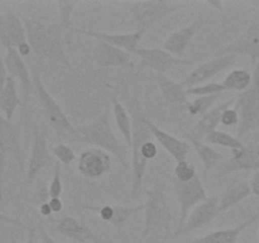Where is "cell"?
<instances>
[{
	"mask_svg": "<svg viewBox=\"0 0 259 243\" xmlns=\"http://www.w3.org/2000/svg\"><path fill=\"white\" fill-rule=\"evenodd\" d=\"M147 126H148L149 131L152 132L153 138L166 149L167 153H168L175 161L181 162L187 158L189 153L191 152V144H190L189 142L182 141V139L175 137L174 134L163 131V129L159 128L157 124H154L149 118H147Z\"/></svg>",
	"mask_w": 259,
	"mask_h": 243,
	"instance_id": "obj_22",
	"label": "cell"
},
{
	"mask_svg": "<svg viewBox=\"0 0 259 243\" xmlns=\"http://www.w3.org/2000/svg\"><path fill=\"white\" fill-rule=\"evenodd\" d=\"M174 191L180 207L179 222H177L176 230H175V237H179L181 235L190 213L194 210L195 207L206 201L209 196H207L206 190H205L199 175L189 182H180L174 179Z\"/></svg>",
	"mask_w": 259,
	"mask_h": 243,
	"instance_id": "obj_9",
	"label": "cell"
},
{
	"mask_svg": "<svg viewBox=\"0 0 259 243\" xmlns=\"http://www.w3.org/2000/svg\"><path fill=\"white\" fill-rule=\"evenodd\" d=\"M39 214L43 215V217H50L51 214H53L52 210H51V208H50V204H48V201L39 204Z\"/></svg>",
	"mask_w": 259,
	"mask_h": 243,
	"instance_id": "obj_49",
	"label": "cell"
},
{
	"mask_svg": "<svg viewBox=\"0 0 259 243\" xmlns=\"http://www.w3.org/2000/svg\"><path fill=\"white\" fill-rule=\"evenodd\" d=\"M111 110H113L114 120H115L116 127L123 137L124 142L131 149L132 147V134H133V123H132V116L129 114L128 108L123 105L119 99L111 98Z\"/></svg>",
	"mask_w": 259,
	"mask_h": 243,
	"instance_id": "obj_30",
	"label": "cell"
},
{
	"mask_svg": "<svg viewBox=\"0 0 259 243\" xmlns=\"http://www.w3.org/2000/svg\"><path fill=\"white\" fill-rule=\"evenodd\" d=\"M111 165V154L96 147L83 149L77 157V171L88 179H100L110 171Z\"/></svg>",
	"mask_w": 259,
	"mask_h": 243,
	"instance_id": "obj_13",
	"label": "cell"
},
{
	"mask_svg": "<svg viewBox=\"0 0 259 243\" xmlns=\"http://www.w3.org/2000/svg\"><path fill=\"white\" fill-rule=\"evenodd\" d=\"M128 110L132 116L133 123V134H132V186H131V197L132 200H138L142 192V185H143L144 175H146L147 165L144 159L141 157V148L143 143L147 141L153 139L152 132L147 126L146 113L142 109L141 103L137 99H132L128 103Z\"/></svg>",
	"mask_w": 259,
	"mask_h": 243,
	"instance_id": "obj_2",
	"label": "cell"
},
{
	"mask_svg": "<svg viewBox=\"0 0 259 243\" xmlns=\"http://www.w3.org/2000/svg\"><path fill=\"white\" fill-rule=\"evenodd\" d=\"M197 176L196 167L189 161L177 162L175 167V180L180 182H189Z\"/></svg>",
	"mask_w": 259,
	"mask_h": 243,
	"instance_id": "obj_37",
	"label": "cell"
},
{
	"mask_svg": "<svg viewBox=\"0 0 259 243\" xmlns=\"http://www.w3.org/2000/svg\"><path fill=\"white\" fill-rule=\"evenodd\" d=\"M206 4L209 5V7L215 8L218 12H222V10H223V3L222 2H207Z\"/></svg>",
	"mask_w": 259,
	"mask_h": 243,
	"instance_id": "obj_50",
	"label": "cell"
},
{
	"mask_svg": "<svg viewBox=\"0 0 259 243\" xmlns=\"http://www.w3.org/2000/svg\"><path fill=\"white\" fill-rule=\"evenodd\" d=\"M94 61L99 67H133L128 52L103 40H95Z\"/></svg>",
	"mask_w": 259,
	"mask_h": 243,
	"instance_id": "obj_23",
	"label": "cell"
},
{
	"mask_svg": "<svg viewBox=\"0 0 259 243\" xmlns=\"http://www.w3.org/2000/svg\"><path fill=\"white\" fill-rule=\"evenodd\" d=\"M55 5L57 7L58 13H60V24L66 32L70 33L72 27H71V18H72L73 10L77 7V2H56Z\"/></svg>",
	"mask_w": 259,
	"mask_h": 243,
	"instance_id": "obj_36",
	"label": "cell"
},
{
	"mask_svg": "<svg viewBox=\"0 0 259 243\" xmlns=\"http://www.w3.org/2000/svg\"><path fill=\"white\" fill-rule=\"evenodd\" d=\"M143 212L144 228L142 239H146L156 230L168 229L172 220V209L167 197L164 182L156 185L153 189L147 190Z\"/></svg>",
	"mask_w": 259,
	"mask_h": 243,
	"instance_id": "obj_6",
	"label": "cell"
},
{
	"mask_svg": "<svg viewBox=\"0 0 259 243\" xmlns=\"http://www.w3.org/2000/svg\"><path fill=\"white\" fill-rule=\"evenodd\" d=\"M7 78H8V70L7 67H5L4 57H3L2 53H0V90L4 88Z\"/></svg>",
	"mask_w": 259,
	"mask_h": 243,
	"instance_id": "obj_46",
	"label": "cell"
},
{
	"mask_svg": "<svg viewBox=\"0 0 259 243\" xmlns=\"http://www.w3.org/2000/svg\"><path fill=\"white\" fill-rule=\"evenodd\" d=\"M247 4L249 5V7H252V8H254V9L259 10V0H252V2H248Z\"/></svg>",
	"mask_w": 259,
	"mask_h": 243,
	"instance_id": "obj_51",
	"label": "cell"
},
{
	"mask_svg": "<svg viewBox=\"0 0 259 243\" xmlns=\"http://www.w3.org/2000/svg\"><path fill=\"white\" fill-rule=\"evenodd\" d=\"M71 32L75 34L86 35V37H91L95 40H103V42L113 45L115 47L121 48L125 52L132 53V55H137V51L139 48V43L143 39L144 34L147 30H134L131 33H118V34H110V33L99 32V30H90L83 29V28H72Z\"/></svg>",
	"mask_w": 259,
	"mask_h": 243,
	"instance_id": "obj_16",
	"label": "cell"
},
{
	"mask_svg": "<svg viewBox=\"0 0 259 243\" xmlns=\"http://www.w3.org/2000/svg\"><path fill=\"white\" fill-rule=\"evenodd\" d=\"M80 141L88 146L96 147L106 151L111 156L115 157L125 169H129L128 161L125 157V147L116 137L110 122L109 110H103L95 119L77 127Z\"/></svg>",
	"mask_w": 259,
	"mask_h": 243,
	"instance_id": "obj_3",
	"label": "cell"
},
{
	"mask_svg": "<svg viewBox=\"0 0 259 243\" xmlns=\"http://www.w3.org/2000/svg\"><path fill=\"white\" fill-rule=\"evenodd\" d=\"M258 242H259V233H258Z\"/></svg>",
	"mask_w": 259,
	"mask_h": 243,
	"instance_id": "obj_52",
	"label": "cell"
},
{
	"mask_svg": "<svg viewBox=\"0 0 259 243\" xmlns=\"http://www.w3.org/2000/svg\"><path fill=\"white\" fill-rule=\"evenodd\" d=\"M39 238H40V243H60L58 240H56L55 238L51 237V235L47 233V230L43 229V228H39Z\"/></svg>",
	"mask_w": 259,
	"mask_h": 243,
	"instance_id": "obj_47",
	"label": "cell"
},
{
	"mask_svg": "<svg viewBox=\"0 0 259 243\" xmlns=\"http://www.w3.org/2000/svg\"><path fill=\"white\" fill-rule=\"evenodd\" d=\"M240 123V116L239 113L235 108H228L224 110L222 115V124L225 127H234L239 126Z\"/></svg>",
	"mask_w": 259,
	"mask_h": 243,
	"instance_id": "obj_41",
	"label": "cell"
},
{
	"mask_svg": "<svg viewBox=\"0 0 259 243\" xmlns=\"http://www.w3.org/2000/svg\"><path fill=\"white\" fill-rule=\"evenodd\" d=\"M253 81V73H250L244 68H234L225 76L223 85L225 86L227 91H238L243 93L250 86Z\"/></svg>",
	"mask_w": 259,
	"mask_h": 243,
	"instance_id": "obj_32",
	"label": "cell"
},
{
	"mask_svg": "<svg viewBox=\"0 0 259 243\" xmlns=\"http://www.w3.org/2000/svg\"><path fill=\"white\" fill-rule=\"evenodd\" d=\"M48 204H50L51 210L52 213H61L63 209V202L61 200V197H50L48 200Z\"/></svg>",
	"mask_w": 259,
	"mask_h": 243,
	"instance_id": "obj_45",
	"label": "cell"
},
{
	"mask_svg": "<svg viewBox=\"0 0 259 243\" xmlns=\"http://www.w3.org/2000/svg\"><path fill=\"white\" fill-rule=\"evenodd\" d=\"M222 94H217V95H209V96H197L194 100L189 101L186 104V109L189 111L190 115H200L202 116L205 113L214 108L217 105L218 100L220 99Z\"/></svg>",
	"mask_w": 259,
	"mask_h": 243,
	"instance_id": "obj_34",
	"label": "cell"
},
{
	"mask_svg": "<svg viewBox=\"0 0 259 243\" xmlns=\"http://www.w3.org/2000/svg\"><path fill=\"white\" fill-rule=\"evenodd\" d=\"M28 238L24 243H34V238H35V233H37V228L35 227H29L28 228ZM10 243H18L17 240L10 238Z\"/></svg>",
	"mask_w": 259,
	"mask_h": 243,
	"instance_id": "obj_48",
	"label": "cell"
},
{
	"mask_svg": "<svg viewBox=\"0 0 259 243\" xmlns=\"http://www.w3.org/2000/svg\"><path fill=\"white\" fill-rule=\"evenodd\" d=\"M227 89L223 85V83H217V81H209L206 84H202L200 86H195V88L186 89L187 96H209V95H217V94L225 93Z\"/></svg>",
	"mask_w": 259,
	"mask_h": 243,
	"instance_id": "obj_35",
	"label": "cell"
},
{
	"mask_svg": "<svg viewBox=\"0 0 259 243\" xmlns=\"http://www.w3.org/2000/svg\"><path fill=\"white\" fill-rule=\"evenodd\" d=\"M258 243H259V242H258Z\"/></svg>",
	"mask_w": 259,
	"mask_h": 243,
	"instance_id": "obj_53",
	"label": "cell"
},
{
	"mask_svg": "<svg viewBox=\"0 0 259 243\" xmlns=\"http://www.w3.org/2000/svg\"><path fill=\"white\" fill-rule=\"evenodd\" d=\"M187 137V142L192 146V148L195 149V152L197 153L199 158L201 159L202 166H204V171L205 174H207L209 171H211L219 161L223 159V154L220 152H218L217 149L212 148L210 144L205 143V142L199 141V139L194 138L190 134H186Z\"/></svg>",
	"mask_w": 259,
	"mask_h": 243,
	"instance_id": "obj_31",
	"label": "cell"
},
{
	"mask_svg": "<svg viewBox=\"0 0 259 243\" xmlns=\"http://www.w3.org/2000/svg\"><path fill=\"white\" fill-rule=\"evenodd\" d=\"M32 77L33 84H34V93L37 94L38 104H39L43 115H45L48 124L55 129L58 136L66 137V138L80 139L77 128L71 123L70 118L61 108L58 101L51 95V93L47 90L42 78L35 70L32 71Z\"/></svg>",
	"mask_w": 259,
	"mask_h": 243,
	"instance_id": "obj_5",
	"label": "cell"
},
{
	"mask_svg": "<svg viewBox=\"0 0 259 243\" xmlns=\"http://www.w3.org/2000/svg\"><path fill=\"white\" fill-rule=\"evenodd\" d=\"M157 84H158L159 91L167 104L171 105H186L187 100L186 89L181 85V83L172 80L164 73H154Z\"/></svg>",
	"mask_w": 259,
	"mask_h": 243,
	"instance_id": "obj_28",
	"label": "cell"
},
{
	"mask_svg": "<svg viewBox=\"0 0 259 243\" xmlns=\"http://www.w3.org/2000/svg\"><path fill=\"white\" fill-rule=\"evenodd\" d=\"M239 171H259V148L244 146L233 149L229 158L220 166L218 177H224Z\"/></svg>",
	"mask_w": 259,
	"mask_h": 243,
	"instance_id": "obj_17",
	"label": "cell"
},
{
	"mask_svg": "<svg viewBox=\"0 0 259 243\" xmlns=\"http://www.w3.org/2000/svg\"><path fill=\"white\" fill-rule=\"evenodd\" d=\"M205 143L207 144H214V146L224 147V148L229 149H239L244 147L243 142L240 141L237 137L232 136V134L227 133L224 131H212L205 137Z\"/></svg>",
	"mask_w": 259,
	"mask_h": 243,
	"instance_id": "obj_33",
	"label": "cell"
},
{
	"mask_svg": "<svg viewBox=\"0 0 259 243\" xmlns=\"http://www.w3.org/2000/svg\"><path fill=\"white\" fill-rule=\"evenodd\" d=\"M8 156L14 158L19 169L24 171L19 127L13 120L5 119L0 111V205L4 201V172Z\"/></svg>",
	"mask_w": 259,
	"mask_h": 243,
	"instance_id": "obj_8",
	"label": "cell"
},
{
	"mask_svg": "<svg viewBox=\"0 0 259 243\" xmlns=\"http://www.w3.org/2000/svg\"><path fill=\"white\" fill-rule=\"evenodd\" d=\"M259 219V210L255 212L254 214L250 215L242 223H239L235 227L224 228V229H217L212 232L207 233V234L201 235V237L194 238V239L189 240V243H238V239L242 235L247 228L254 224Z\"/></svg>",
	"mask_w": 259,
	"mask_h": 243,
	"instance_id": "obj_24",
	"label": "cell"
},
{
	"mask_svg": "<svg viewBox=\"0 0 259 243\" xmlns=\"http://www.w3.org/2000/svg\"><path fill=\"white\" fill-rule=\"evenodd\" d=\"M157 154H158V147H157V144L154 143L153 139L147 141L146 143H143V146H142L141 148L142 159H144L146 162L152 161V159L156 158Z\"/></svg>",
	"mask_w": 259,
	"mask_h": 243,
	"instance_id": "obj_40",
	"label": "cell"
},
{
	"mask_svg": "<svg viewBox=\"0 0 259 243\" xmlns=\"http://www.w3.org/2000/svg\"><path fill=\"white\" fill-rule=\"evenodd\" d=\"M249 186H250V191H252V194L259 197V171L253 172L252 177H250Z\"/></svg>",
	"mask_w": 259,
	"mask_h": 243,
	"instance_id": "obj_44",
	"label": "cell"
},
{
	"mask_svg": "<svg viewBox=\"0 0 259 243\" xmlns=\"http://www.w3.org/2000/svg\"><path fill=\"white\" fill-rule=\"evenodd\" d=\"M250 195H252V191H250L249 182L245 181V180L233 181L220 194L218 212H219V214L228 212L232 208L237 207L239 202H242Z\"/></svg>",
	"mask_w": 259,
	"mask_h": 243,
	"instance_id": "obj_27",
	"label": "cell"
},
{
	"mask_svg": "<svg viewBox=\"0 0 259 243\" xmlns=\"http://www.w3.org/2000/svg\"><path fill=\"white\" fill-rule=\"evenodd\" d=\"M0 42H2V45L4 46L5 50L12 48L10 47L9 42H8L7 33H5V22H4V14H3V13H0Z\"/></svg>",
	"mask_w": 259,
	"mask_h": 243,
	"instance_id": "obj_43",
	"label": "cell"
},
{
	"mask_svg": "<svg viewBox=\"0 0 259 243\" xmlns=\"http://www.w3.org/2000/svg\"><path fill=\"white\" fill-rule=\"evenodd\" d=\"M190 2H166V0H142V2L119 3L129 13L131 22L136 30H148L157 23L171 17L186 7H191Z\"/></svg>",
	"mask_w": 259,
	"mask_h": 243,
	"instance_id": "obj_4",
	"label": "cell"
},
{
	"mask_svg": "<svg viewBox=\"0 0 259 243\" xmlns=\"http://www.w3.org/2000/svg\"><path fill=\"white\" fill-rule=\"evenodd\" d=\"M235 101H237V98H230L228 100L217 104L214 108L210 109L207 113H205L200 118V120L195 124L194 128L189 133L190 136L201 141L210 132L217 131L219 124H222V115L224 113V110H227L228 108H232L235 104Z\"/></svg>",
	"mask_w": 259,
	"mask_h": 243,
	"instance_id": "obj_25",
	"label": "cell"
},
{
	"mask_svg": "<svg viewBox=\"0 0 259 243\" xmlns=\"http://www.w3.org/2000/svg\"><path fill=\"white\" fill-rule=\"evenodd\" d=\"M199 27V20H195V22L190 23L186 27H182L181 29L175 30L163 40L162 48L168 53H171L172 56H175V57L182 58L189 45L194 39Z\"/></svg>",
	"mask_w": 259,
	"mask_h": 243,
	"instance_id": "obj_26",
	"label": "cell"
},
{
	"mask_svg": "<svg viewBox=\"0 0 259 243\" xmlns=\"http://www.w3.org/2000/svg\"><path fill=\"white\" fill-rule=\"evenodd\" d=\"M240 116L237 133L239 137L259 129V62L253 71V81L249 88L239 94L234 104Z\"/></svg>",
	"mask_w": 259,
	"mask_h": 243,
	"instance_id": "obj_7",
	"label": "cell"
},
{
	"mask_svg": "<svg viewBox=\"0 0 259 243\" xmlns=\"http://www.w3.org/2000/svg\"><path fill=\"white\" fill-rule=\"evenodd\" d=\"M137 56L141 58L139 68H142V70L149 68V70L156 71V73H164V75L169 68L175 67V66L192 65V61L175 57L171 53L164 51L163 48L139 47L137 51Z\"/></svg>",
	"mask_w": 259,
	"mask_h": 243,
	"instance_id": "obj_14",
	"label": "cell"
},
{
	"mask_svg": "<svg viewBox=\"0 0 259 243\" xmlns=\"http://www.w3.org/2000/svg\"><path fill=\"white\" fill-rule=\"evenodd\" d=\"M56 230L63 237L77 243H108L104 238L96 234L86 223L73 217H63L56 224Z\"/></svg>",
	"mask_w": 259,
	"mask_h": 243,
	"instance_id": "obj_18",
	"label": "cell"
},
{
	"mask_svg": "<svg viewBox=\"0 0 259 243\" xmlns=\"http://www.w3.org/2000/svg\"><path fill=\"white\" fill-rule=\"evenodd\" d=\"M20 105H22V101H20L19 94H18L15 78L8 75L4 88L0 90V111L5 116V119L13 120L15 110Z\"/></svg>",
	"mask_w": 259,
	"mask_h": 243,
	"instance_id": "obj_29",
	"label": "cell"
},
{
	"mask_svg": "<svg viewBox=\"0 0 259 243\" xmlns=\"http://www.w3.org/2000/svg\"><path fill=\"white\" fill-rule=\"evenodd\" d=\"M0 224H9V225H15V227L23 228V229L28 230V225L25 223H23L22 220L18 219V218L10 217V215L5 214V213L0 212Z\"/></svg>",
	"mask_w": 259,
	"mask_h": 243,
	"instance_id": "obj_42",
	"label": "cell"
},
{
	"mask_svg": "<svg viewBox=\"0 0 259 243\" xmlns=\"http://www.w3.org/2000/svg\"><path fill=\"white\" fill-rule=\"evenodd\" d=\"M51 153L62 165H71L77 159L75 151L66 143H57L51 148Z\"/></svg>",
	"mask_w": 259,
	"mask_h": 243,
	"instance_id": "obj_38",
	"label": "cell"
},
{
	"mask_svg": "<svg viewBox=\"0 0 259 243\" xmlns=\"http://www.w3.org/2000/svg\"><path fill=\"white\" fill-rule=\"evenodd\" d=\"M81 208L85 210H89V212L96 213L103 222L111 224L116 230H121L124 228V225L126 224V222L136 213L143 212L144 204L125 207V205L108 204V202H105V204L101 205L83 204Z\"/></svg>",
	"mask_w": 259,
	"mask_h": 243,
	"instance_id": "obj_15",
	"label": "cell"
},
{
	"mask_svg": "<svg viewBox=\"0 0 259 243\" xmlns=\"http://www.w3.org/2000/svg\"><path fill=\"white\" fill-rule=\"evenodd\" d=\"M52 164L53 159L51 156L50 147H48L47 133L43 129H39V127H34L32 149H30L29 161H28L27 172H25L27 181H34L39 176L40 172Z\"/></svg>",
	"mask_w": 259,
	"mask_h": 243,
	"instance_id": "obj_12",
	"label": "cell"
},
{
	"mask_svg": "<svg viewBox=\"0 0 259 243\" xmlns=\"http://www.w3.org/2000/svg\"><path fill=\"white\" fill-rule=\"evenodd\" d=\"M4 14L5 22V33H7L8 42L10 47L15 48L22 57H27L32 52L29 42L27 38V32H25L24 23H23L22 17L17 14L14 10L7 9Z\"/></svg>",
	"mask_w": 259,
	"mask_h": 243,
	"instance_id": "obj_19",
	"label": "cell"
},
{
	"mask_svg": "<svg viewBox=\"0 0 259 243\" xmlns=\"http://www.w3.org/2000/svg\"><path fill=\"white\" fill-rule=\"evenodd\" d=\"M32 52L39 60L56 62L73 70L67 55V34L60 23H48L34 18L22 17Z\"/></svg>",
	"mask_w": 259,
	"mask_h": 243,
	"instance_id": "obj_1",
	"label": "cell"
},
{
	"mask_svg": "<svg viewBox=\"0 0 259 243\" xmlns=\"http://www.w3.org/2000/svg\"><path fill=\"white\" fill-rule=\"evenodd\" d=\"M235 58H237V55H223L204 63H200L197 67L191 70V72L187 73L180 83L185 89L195 88V86L209 83V80H211L212 77L219 75L227 68L232 67L235 63Z\"/></svg>",
	"mask_w": 259,
	"mask_h": 243,
	"instance_id": "obj_11",
	"label": "cell"
},
{
	"mask_svg": "<svg viewBox=\"0 0 259 243\" xmlns=\"http://www.w3.org/2000/svg\"><path fill=\"white\" fill-rule=\"evenodd\" d=\"M217 56L223 55H244L250 58L253 63L259 62V19L248 25L244 32L238 35L229 45L223 46L215 51Z\"/></svg>",
	"mask_w": 259,
	"mask_h": 243,
	"instance_id": "obj_10",
	"label": "cell"
},
{
	"mask_svg": "<svg viewBox=\"0 0 259 243\" xmlns=\"http://www.w3.org/2000/svg\"><path fill=\"white\" fill-rule=\"evenodd\" d=\"M5 67L8 70V75L17 78L22 86L23 94H24V100L27 101L34 93V84H33L32 73L28 68L27 63L24 62L22 56L18 53L15 48H8L5 53Z\"/></svg>",
	"mask_w": 259,
	"mask_h": 243,
	"instance_id": "obj_21",
	"label": "cell"
},
{
	"mask_svg": "<svg viewBox=\"0 0 259 243\" xmlns=\"http://www.w3.org/2000/svg\"><path fill=\"white\" fill-rule=\"evenodd\" d=\"M48 196L50 197H61L63 191L62 180H61V167L60 162L55 164V171H53V176L51 179L50 185H48Z\"/></svg>",
	"mask_w": 259,
	"mask_h": 243,
	"instance_id": "obj_39",
	"label": "cell"
},
{
	"mask_svg": "<svg viewBox=\"0 0 259 243\" xmlns=\"http://www.w3.org/2000/svg\"><path fill=\"white\" fill-rule=\"evenodd\" d=\"M218 207H219V196L218 195L207 197L206 201L195 207L194 210L190 213L186 223H185L181 234H189V233L200 230L211 224L215 218L219 215Z\"/></svg>",
	"mask_w": 259,
	"mask_h": 243,
	"instance_id": "obj_20",
	"label": "cell"
}]
</instances>
